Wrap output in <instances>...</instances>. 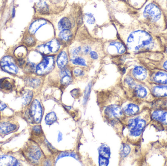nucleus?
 Masks as SVG:
<instances>
[{"instance_id":"36","label":"nucleus","mask_w":167,"mask_h":166,"mask_svg":"<svg viewBox=\"0 0 167 166\" xmlns=\"http://www.w3.org/2000/svg\"><path fill=\"white\" fill-rule=\"evenodd\" d=\"M99 163L100 166H107L108 165V160L107 158L100 155L99 158Z\"/></svg>"},{"instance_id":"29","label":"nucleus","mask_w":167,"mask_h":166,"mask_svg":"<svg viewBox=\"0 0 167 166\" xmlns=\"http://www.w3.org/2000/svg\"><path fill=\"white\" fill-rule=\"evenodd\" d=\"M26 49L23 46H20L16 49L15 51V55L18 57V59H21L26 54Z\"/></svg>"},{"instance_id":"10","label":"nucleus","mask_w":167,"mask_h":166,"mask_svg":"<svg viewBox=\"0 0 167 166\" xmlns=\"http://www.w3.org/2000/svg\"><path fill=\"white\" fill-rule=\"evenodd\" d=\"M133 74L136 79L143 80L147 77V71L142 66H136L133 70Z\"/></svg>"},{"instance_id":"38","label":"nucleus","mask_w":167,"mask_h":166,"mask_svg":"<svg viewBox=\"0 0 167 166\" xmlns=\"http://www.w3.org/2000/svg\"><path fill=\"white\" fill-rule=\"evenodd\" d=\"M91 84H89L87 86L86 91H85V96H84V103H86V101L88 100V98L89 97V94L91 93Z\"/></svg>"},{"instance_id":"25","label":"nucleus","mask_w":167,"mask_h":166,"mask_svg":"<svg viewBox=\"0 0 167 166\" xmlns=\"http://www.w3.org/2000/svg\"><path fill=\"white\" fill-rule=\"evenodd\" d=\"M57 120V116L54 112H51L46 115L45 118V121L46 124L51 125Z\"/></svg>"},{"instance_id":"43","label":"nucleus","mask_w":167,"mask_h":166,"mask_svg":"<svg viewBox=\"0 0 167 166\" xmlns=\"http://www.w3.org/2000/svg\"><path fill=\"white\" fill-rule=\"evenodd\" d=\"M83 51L84 53L86 54H87L91 53V48L89 46L86 45V46H85L84 47L83 49Z\"/></svg>"},{"instance_id":"40","label":"nucleus","mask_w":167,"mask_h":166,"mask_svg":"<svg viewBox=\"0 0 167 166\" xmlns=\"http://www.w3.org/2000/svg\"><path fill=\"white\" fill-rule=\"evenodd\" d=\"M126 83L131 87H134L136 85V83L134 82V80L131 77H128L126 78Z\"/></svg>"},{"instance_id":"33","label":"nucleus","mask_w":167,"mask_h":166,"mask_svg":"<svg viewBox=\"0 0 167 166\" xmlns=\"http://www.w3.org/2000/svg\"><path fill=\"white\" fill-rule=\"evenodd\" d=\"M139 118H135L131 119L128 121V128L130 131L134 129L136 126L139 120Z\"/></svg>"},{"instance_id":"24","label":"nucleus","mask_w":167,"mask_h":166,"mask_svg":"<svg viewBox=\"0 0 167 166\" xmlns=\"http://www.w3.org/2000/svg\"><path fill=\"white\" fill-rule=\"evenodd\" d=\"M99 153L100 155L101 156L106 158L110 157V154H111L110 148L105 145H102L100 147Z\"/></svg>"},{"instance_id":"35","label":"nucleus","mask_w":167,"mask_h":166,"mask_svg":"<svg viewBox=\"0 0 167 166\" xmlns=\"http://www.w3.org/2000/svg\"><path fill=\"white\" fill-rule=\"evenodd\" d=\"M85 18L87 23L89 24H93L95 23V18L93 16V15L91 13H86L85 15Z\"/></svg>"},{"instance_id":"1","label":"nucleus","mask_w":167,"mask_h":166,"mask_svg":"<svg viewBox=\"0 0 167 166\" xmlns=\"http://www.w3.org/2000/svg\"><path fill=\"white\" fill-rule=\"evenodd\" d=\"M153 39L146 32L138 30L131 33L127 40V46L131 51L137 52L142 49L148 50L153 48Z\"/></svg>"},{"instance_id":"46","label":"nucleus","mask_w":167,"mask_h":166,"mask_svg":"<svg viewBox=\"0 0 167 166\" xmlns=\"http://www.w3.org/2000/svg\"><path fill=\"white\" fill-rule=\"evenodd\" d=\"M90 55H91V57L93 60H96V59H98V54L95 52L91 51V53H90Z\"/></svg>"},{"instance_id":"18","label":"nucleus","mask_w":167,"mask_h":166,"mask_svg":"<svg viewBox=\"0 0 167 166\" xmlns=\"http://www.w3.org/2000/svg\"><path fill=\"white\" fill-rule=\"evenodd\" d=\"M139 108L138 106L133 104H130L127 105L125 110V113L128 116L136 115L139 112Z\"/></svg>"},{"instance_id":"34","label":"nucleus","mask_w":167,"mask_h":166,"mask_svg":"<svg viewBox=\"0 0 167 166\" xmlns=\"http://www.w3.org/2000/svg\"><path fill=\"white\" fill-rule=\"evenodd\" d=\"M71 82H72V79L71 76H68V75L63 77L61 80V83L64 86L69 85V84H71Z\"/></svg>"},{"instance_id":"22","label":"nucleus","mask_w":167,"mask_h":166,"mask_svg":"<svg viewBox=\"0 0 167 166\" xmlns=\"http://www.w3.org/2000/svg\"><path fill=\"white\" fill-rule=\"evenodd\" d=\"M59 36L62 40L68 41L72 37V33L69 30H63L59 33Z\"/></svg>"},{"instance_id":"11","label":"nucleus","mask_w":167,"mask_h":166,"mask_svg":"<svg viewBox=\"0 0 167 166\" xmlns=\"http://www.w3.org/2000/svg\"><path fill=\"white\" fill-rule=\"evenodd\" d=\"M152 93L156 97L167 96V86L158 85L154 86L152 89Z\"/></svg>"},{"instance_id":"9","label":"nucleus","mask_w":167,"mask_h":166,"mask_svg":"<svg viewBox=\"0 0 167 166\" xmlns=\"http://www.w3.org/2000/svg\"><path fill=\"white\" fill-rule=\"evenodd\" d=\"M146 122L145 120L139 119L136 127L130 131V133L131 136L137 137L140 135L143 131L145 127Z\"/></svg>"},{"instance_id":"26","label":"nucleus","mask_w":167,"mask_h":166,"mask_svg":"<svg viewBox=\"0 0 167 166\" xmlns=\"http://www.w3.org/2000/svg\"><path fill=\"white\" fill-rule=\"evenodd\" d=\"M72 63L74 65H80V66H86V60L82 58L79 57H74L71 60Z\"/></svg>"},{"instance_id":"19","label":"nucleus","mask_w":167,"mask_h":166,"mask_svg":"<svg viewBox=\"0 0 167 166\" xmlns=\"http://www.w3.org/2000/svg\"><path fill=\"white\" fill-rule=\"evenodd\" d=\"M36 8L38 11L41 14H46L49 12V6L45 1H40L36 5Z\"/></svg>"},{"instance_id":"28","label":"nucleus","mask_w":167,"mask_h":166,"mask_svg":"<svg viewBox=\"0 0 167 166\" xmlns=\"http://www.w3.org/2000/svg\"><path fill=\"white\" fill-rule=\"evenodd\" d=\"M111 46H115L118 53L119 54H123L125 53L126 51V48L124 46V45H123L122 43H118V42H112L111 43Z\"/></svg>"},{"instance_id":"44","label":"nucleus","mask_w":167,"mask_h":166,"mask_svg":"<svg viewBox=\"0 0 167 166\" xmlns=\"http://www.w3.org/2000/svg\"><path fill=\"white\" fill-rule=\"evenodd\" d=\"M71 95L75 98L77 97L79 95V91L78 89H74V90L71 91Z\"/></svg>"},{"instance_id":"30","label":"nucleus","mask_w":167,"mask_h":166,"mask_svg":"<svg viewBox=\"0 0 167 166\" xmlns=\"http://www.w3.org/2000/svg\"><path fill=\"white\" fill-rule=\"evenodd\" d=\"M164 113V111L162 110L154 111L152 114V118L156 121H160Z\"/></svg>"},{"instance_id":"37","label":"nucleus","mask_w":167,"mask_h":166,"mask_svg":"<svg viewBox=\"0 0 167 166\" xmlns=\"http://www.w3.org/2000/svg\"><path fill=\"white\" fill-rule=\"evenodd\" d=\"M65 156H71V157H73L75 159L76 158L77 159V155H75V153H68V152H64V153H61L59 157H58L57 160L60 158H61L63 157H65Z\"/></svg>"},{"instance_id":"21","label":"nucleus","mask_w":167,"mask_h":166,"mask_svg":"<svg viewBox=\"0 0 167 166\" xmlns=\"http://www.w3.org/2000/svg\"><path fill=\"white\" fill-rule=\"evenodd\" d=\"M0 88L6 90H9L12 88V84L10 82L9 79L7 78L2 79L0 80Z\"/></svg>"},{"instance_id":"3","label":"nucleus","mask_w":167,"mask_h":166,"mask_svg":"<svg viewBox=\"0 0 167 166\" xmlns=\"http://www.w3.org/2000/svg\"><path fill=\"white\" fill-rule=\"evenodd\" d=\"M161 15V13L160 9L157 6L153 4H148L144 10V17L153 22L158 20Z\"/></svg>"},{"instance_id":"23","label":"nucleus","mask_w":167,"mask_h":166,"mask_svg":"<svg viewBox=\"0 0 167 166\" xmlns=\"http://www.w3.org/2000/svg\"><path fill=\"white\" fill-rule=\"evenodd\" d=\"M136 93L137 96L140 98H144L147 95V90L141 85L136 86Z\"/></svg>"},{"instance_id":"6","label":"nucleus","mask_w":167,"mask_h":166,"mask_svg":"<svg viewBox=\"0 0 167 166\" xmlns=\"http://www.w3.org/2000/svg\"><path fill=\"white\" fill-rule=\"evenodd\" d=\"M105 113L106 116L110 118H119L123 114L121 108L118 106L114 105L107 107Z\"/></svg>"},{"instance_id":"13","label":"nucleus","mask_w":167,"mask_h":166,"mask_svg":"<svg viewBox=\"0 0 167 166\" xmlns=\"http://www.w3.org/2000/svg\"><path fill=\"white\" fill-rule=\"evenodd\" d=\"M16 129V126L9 122L0 123V133L6 134Z\"/></svg>"},{"instance_id":"8","label":"nucleus","mask_w":167,"mask_h":166,"mask_svg":"<svg viewBox=\"0 0 167 166\" xmlns=\"http://www.w3.org/2000/svg\"><path fill=\"white\" fill-rule=\"evenodd\" d=\"M27 155L30 159L37 161L40 158L41 153L37 146H31L28 149Z\"/></svg>"},{"instance_id":"7","label":"nucleus","mask_w":167,"mask_h":166,"mask_svg":"<svg viewBox=\"0 0 167 166\" xmlns=\"http://www.w3.org/2000/svg\"><path fill=\"white\" fill-rule=\"evenodd\" d=\"M19 165L18 161L14 157L9 155L0 156V166H15Z\"/></svg>"},{"instance_id":"42","label":"nucleus","mask_w":167,"mask_h":166,"mask_svg":"<svg viewBox=\"0 0 167 166\" xmlns=\"http://www.w3.org/2000/svg\"><path fill=\"white\" fill-rule=\"evenodd\" d=\"M80 51H81V48L80 47L74 48L72 49V50H71V54L74 56L77 55L80 53Z\"/></svg>"},{"instance_id":"52","label":"nucleus","mask_w":167,"mask_h":166,"mask_svg":"<svg viewBox=\"0 0 167 166\" xmlns=\"http://www.w3.org/2000/svg\"><path fill=\"white\" fill-rule=\"evenodd\" d=\"M166 52H167V50H166Z\"/></svg>"},{"instance_id":"4","label":"nucleus","mask_w":167,"mask_h":166,"mask_svg":"<svg viewBox=\"0 0 167 166\" xmlns=\"http://www.w3.org/2000/svg\"><path fill=\"white\" fill-rule=\"evenodd\" d=\"M0 66L3 70L8 73L16 74L18 72V68L14 63L13 58L7 56L3 57L0 61Z\"/></svg>"},{"instance_id":"31","label":"nucleus","mask_w":167,"mask_h":166,"mask_svg":"<svg viewBox=\"0 0 167 166\" xmlns=\"http://www.w3.org/2000/svg\"><path fill=\"white\" fill-rule=\"evenodd\" d=\"M23 42L26 45L29 46H33L36 43L34 38L31 36H26L24 39Z\"/></svg>"},{"instance_id":"16","label":"nucleus","mask_w":167,"mask_h":166,"mask_svg":"<svg viewBox=\"0 0 167 166\" xmlns=\"http://www.w3.org/2000/svg\"><path fill=\"white\" fill-rule=\"evenodd\" d=\"M46 45L48 47L49 53H55L59 50L60 45L57 40L54 39L46 43Z\"/></svg>"},{"instance_id":"14","label":"nucleus","mask_w":167,"mask_h":166,"mask_svg":"<svg viewBox=\"0 0 167 166\" xmlns=\"http://www.w3.org/2000/svg\"><path fill=\"white\" fill-rule=\"evenodd\" d=\"M68 62V56L65 51L61 52L57 58V63L58 67L63 68L67 65Z\"/></svg>"},{"instance_id":"27","label":"nucleus","mask_w":167,"mask_h":166,"mask_svg":"<svg viewBox=\"0 0 167 166\" xmlns=\"http://www.w3.org/2000/svg\"><path fill=\"white\" fill-rule=\"evenodd\" d=\"M26 84L29 87L37 88L40 84V80L37 79H30L26 80Z\"/></svg>"},{"instance_id":"39","label":"nucleus","mask_w":167,"mask_h":166,"mask_svg":"<svg viewBox=\"0 0 167 166\" xmlns=\"http://www.w3.org/2000/svg\"><path fill=\"white\" fill-rule=\"evenodd\" d=\"M60 76L61 77H63L65 76H71V72L68 69L66 68H63L62 70L61 71L60 73Z\"/></svg>"},{"instance_id":"49","label":"nucleus","mask_w":167,"mask_h":166,"mask_svg":"<svg viewBox=\"0 0 167 166\" xmlns=\"http://www.w3.org/2000/svg\"><path fill=\"white\" fill-rule=\"evenodd\" d=\"M63 139V135L61 132H59L58 133V141L60 142V141L62 140Z\"/></svg>"},{"instance_id":"5","label":"nucleus","mask_w":167,"mask_h":166,"mask_svg":"<svg viewBox=\"0 0 167 166\" xmlns=\"http://www.w3.org/2000/svg\"><path fill=\"white\" fill-rule=\"evenodd\" d=\"M30 113L33 120L36 123L40 122L43 114V110L42 106L38 100H34L32 103Z\"/></svg>"},{"instance_id":"47","label":"nucleus","mask_w":167,"mask_h":166,"mask_svg":"<svg viewBox=\"0 0 167 166\" xmlns=\"http://www.w3.org/2000/svg\"><path fill=\"white\" fill-rule=\"evenodd\" d=\"M33 130L36 133H40L41 131V128L40 126H34L33 128Z\"/></svg>"},{"instance_id":"2","label":"nucleus","mask_w":167,"mask_h":166,"mask_svg":"<svg viewBox=\"0 0 167 166\" xmlns=\"http://www.w3.org/2000/svg\"><path fill=\"white\" fill-rule=\"evenodd\" d=\"M54 66V57L46 56L36 67V73L39 75H44L49 73Z\"/></svg>"},{"instance_id":"48","label":"nucleus","mask_w":167,"mask_h":166,"mask_svg":"<svg viewBox=\"0 0 167 166\" xmlns=\"http://www.w3.org/2000/svg\"><path fill=\"white\" fill-rule=\"evenodd\" d=\"M6 107V105L0 101V111L4 110Z\"/></svg>"},{"instance_id":"51","label":"nucleus","mask_w":167,"mask_h":166,"mask_svg":"<svg viewBox=\"0 0 167 166\" xmlns=\"http://www.w3.org/2000/svg\"><path fill=\"white\" fill-rule=\"evenodd\" d=\"M15 15V9H13V11H12V17H14Z\"/></svg>"},{"instance_id":"12","label":"nucleus","mask_w":167,"mask_h":166,"mask_svg":"<svg viewBox=\"0 0 167 166\" xmlns=\"http://www.w3.org/2000/svg\"><path fill=\"white\" fill-rule=\"evenodd\" d=\"M46 23V21L44 19H38L35 21L30 25L29 28V32L30 34H34L43 26Z\"/></svg>"},{"instance_id":"50","label":"nucleus","mask_w":167,"mask_h":166,"mask_svg":"<svg viewBox=\"0 0 167 166\" xmlns=\"http://www.w3.org/2000/svg\"><path fill=\"white\" fill-rule=\"evenodd\" d=\"M163 67L165 70L167 71V60L166 62H165V63L163 65Z\"/></svg>"},{"instance_id":"17","label":"nucleus","mask_w":167,"mask_h":166,"mask_svg":"<svg viewBox=\"0 0 167 166\" xmlns=\"http://www.w3.org/2000/svg\"><path fill=\"white\" fill-rule=\"evenodd\" d=\"M58 26L59 29L61 30H69L71 27V23L67 18H63L58 23Z\"/></svg>"},{"instance_id":"41","label":"nucleus","mask_w":167,"mask_h":166,"mask_svg":"<svg viewBox=\"0 0 167 166\" xmlns=\"http://www.w3.org/2000/svg\"><path fill=\"white\" fill-rule=\"evenodd\" d=\"M160 122L164 124L167 125V112H164Z\"/></svg>"},{"instance_id":"20","label":"nucleus","mask_w":167,"mask_h":166,"mask_svg":"<svg viewBox=\"0 0 167 166\" xmlns=\"http://www.w3.org/2000/svg\"><path fill=\"white\" fill-rule=\"evenodd\" d=\"M33 93L31 91L27 90L24 92L22 99H23V103L24 105H28L30 103L33 97Z\"/></svg>"},{"instance_id":"15","label":"nucleus","mask_w":167,"mask_h":166,"mask_svg":"<svg viewBox=\"0 0 167 166\" xmlns=\"http://www.w3.org/2000/svg\"><path fill=\"white\" fill-rule=\"evenodd\" d=\"M153 79L157 83L167 84V73L163 72H158L154 74Z\"/></svg>"},{"instance_id":"32","label":"nucleus","mask_w":167,"mask_h":166,"mask_svg":"<svg viewBox=\"0 0 167 166\" xmlns=\"http://www.w3.org/2000/svg\"><path fill=\"white\" fill-rule=\"evenodd\" d=\"M130 151H131V148L130 147V146L127 144H123L121 149V155L123 157H126L130 153Z\"/></svg>"},{"instance_id":"45","label":"nucleus","mask_w":167,"mask_h":166,"mask_svg":"<svg viewBox=\"0 0 167 166\" xmlns=\"http://www.w3.org/2000/svg\"><path fill=\"white\" fill-rule=\"evenodd\" d=\"M74 74L75 76H82L83 74V72L80 69H75V70L74 71Z\"/></svg>"}]
</instances>
